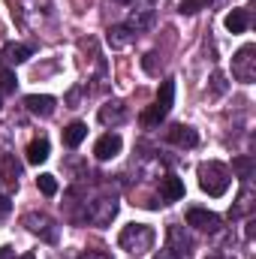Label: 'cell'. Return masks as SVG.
<instances>
[{"label":"cell","instance_id":"obj_1","mask_svg":"<svg viewBox=\"0 0 256 259\" xmlns=\"http://www.w3.org/2000/svg\"><path fill=\"white\" fill-rule=\"evenodd\" d=\"M229 184H232V175L220 160H208L199 166V187L208 196H223L229 190Z\"/></svg>","mask_w":256,"mask_h":259},{"label":"cell","instance_id":"obj_2","mask_svg":"<svg viewBox=\"0 0 256 259\" xmlns=\"http://www.w3.org/2000/svg\"><path fill=\"white\" fill-rule=\"evenodd\" d=\"M154 229L151 226H145V223H130L121 229V235H118V244H121V250H127L133 256H142V253H148L151 247H154Z\"/></svg>","mask_w":256,"mask_h":259},{"label":"cell","instance_id":"obj_3","mask_svg":"<svg viewBox=\"0 0 256 259\" xmlns=\"http://www.w3.org/2000/svg\"><path fill=\"white\" fill-rule=\"evenodd\" d=\"M172 103H175V78H166V81L160 84V91H157L154 106H148V109L142 112V124H145V127H157V124H163L166 115L172 112Z\"/></svg>","mask_w":256,"mask_h":259},{"label":"cell","instance_id":"obj_4","mask_svg":"<svg viewBox=\"0 0 256 259\" xmlns=\"http://www.w3.org/2000/svg\"><path fill=\"white\" fill-rule=\"evenodd\" d=\"M118 214V199L115 196H97L88 202V223L94 226H109Z\"/></svg>","mask_w":256,"mask_h":259},{"label":"cell","instance_id":"obj_5","mask_svg":"<svg viewBox=\"0 0 256 259\" xmlns=\"http://www.w3.org/2000/svg\"><path fill=\"white\" fill-rule=\"evenodd\" d=\"M232 75L244 84L256 81V46H241L232 58Z\"/></svg>","mask_w":256,"mask_h":259},{"label":"cell","instance_id":"obj_6","mask_svg":"<svg viewBox=\"0 0 256 259\" xmlns=\"http://www.w3.org/2000/svg\"><path fill=\"white\" fill-rule=\"evenodd\" d=\"M21 223L33 232V235H39V238H46L49 244H55L58 241V226H55V220L49 217V214H39V211H30V214H24L21 217Z\"/></svg>","mask_w":256,"mask_h":259},{"label":"cell","instance_id":"obj_7","mask_svg":"<svg viewBox=\"0 0 256 259\" xmlns=\"http://www.w3.org/2000/svg\"><path fill=\"white\" fill-rule=\"evenodd\" d=\"M121 148H124V139H121L118 133H106V136L97 139V145H94V157L106 163V160H115V157L121 154Z\"/></svg>","mask_w":256,"mask_h":259},{"label":"cell","instance_id":"obj_8","mask_svg":"<svg viewBox=\"0 0 256 259\" xmlns=\"http://www.w3.org/2000/svg\"><path fill=\"white\" fill-rule=\"evenodd\" d=\"M187 226H196L202 232H217L220 229V217L214 211H205V208H190L187 211Z\"/></svg>","mask_w":256,"mask_h":259},{"label":"cell","instance_id":"obj_9","mask_svg":"<svg viewBox=\"0 0 256 259\" xmlns=\"http://www.w3.org/2000/svg\"><path fill=\"white\" fill-rule=\"evenodd\" d=\"M127 121V109L121 100H109L106 106H100V124L103 127H121Z\"/></svg>","mask_w":256,"mask_h":259},{"label":"cell","instance_id":"obj_10","mask_svg":"<svg viewBox=\"0 0 256 259\" xmlns=\"http://www.w3.org/2000/svg\"><path fill=\"white\" fill-rule=\"evenodd\" d=\"M166 139L172 145H178V148H196L199 145V133L193 127H187V124H172L166 130Z\"/></svg>","mask_w":256,"mask_h":259},{"label":"cell","instance_id":"obj_11","mask_svg":"<svg viewBox=\"0 0 256 259\" xmlns=\"http://www.w3.org/2000/svg\"><path fill=\"white\" fill-rule=\"evenodd\" d=\"M24 106H27V112H30V115L49 118V115L55 112L58 100H55V97H49V94H30V97H24Z\"/></svg>","mask_w":256,"mask_h":259},{"label":"cell","instance_id":"obj_12","mask_svg":"<svg viewBox=\"0 0 256 259\" xmlns=\"http://www.w3.org/2000/svg\"><path fill=\"white\" fill-rule=\"evenodd\" d=\"M0 178H3V184L9 187V190H15L18 187V178H21V166L15 163V157L12 154H0Z\"/></svg>","mask_w":256,"mask_h":259},{"label":"cell","instance_id":"obj_13","mask_svg":"<svg viewBox=\"0 0 256 259\" xmlns=\"http://www.w3.org/2000/svg\"><path fill=\"white\" fill-rule=\"evenodd\" d=\"M166 238H169V244H166V247H172V250H175V253H178L181 259L190 253L193 241H190V235H187V232H184L181 226H175V223H172V226L166 229Z\"/></svg>","mask_w":256,"mask_h":259},{"label":"cell","instance_id":"obj_14","mask_svg":"<svg viewBox=\"0 0 256 259\" xmlns=\"http://www.w3.org/2000/svg\"><path fill=\"white\" fill-rule=\"evenodd\" d=\"M127 27L130 33H145V30H151L154 27V9H133L127 15Z\"/></svg>","mask_w":256,"mask_h":259},{"label":"cell","instance_id":"obj_15","mask_svg":"<svg viewBox=\"0 0 256 259\" xmlns=\"http://www.w3.org/2000/svg\"><path fill=\"white\" fill-rule=\"evenodd\" d=\"M160 196H163L166 202H178V199H184V181L175 178V175H163V181H160Z\"/></svg>","mask_w":256,"mask_h":259},{"label":"cell","instance_id":"obj_16","mask_svg":"<svg viewBox=\"0 0 256 259\" xmlns=\"http://www.w3.org/2000/svg\"><path fill=\"white\" fill-rule=\"evenodd\" d=\"M133 39H136V33H130L124 24H115V27H109V30H106V42H109V46H112L115 52L127 49Z\"/></svg>","mask_w":256,"mask_h":259},{"label":"cell","instance_id":"obj_17","mask_svg":"<svg viewBox=\"0 0 256 259\" xmlns=\"http://www.w3.org/2000/svg\"><path fill=\"white\" fill-rule=\"evenodd\" d=\"M49 154H52V145H49V139H46V136H42V139H33V142L27 145V163H30V166L46 163V160H49Z\"/></svg>","mask_w":256,"mask_h":259},{"label":"cell","instance_id":"obj_18","mask_svg":"<svg viewBox=\"0 0 256 259\" xmlns=\"http://www.w3.org/2000/svg\"><path fill=\"white\" fill-rule=\"evenodd\" d=\"M223 24H226L229 33H244L247 24H250V12H247V9H232V12L223 18Z\"/></svg>","mask_w":256,"mask_h":259},{"label":"cell","instance_id":"obj_19","mask_svg":"<svg viewBox=\"0 0 256 259\" xmlns=\"http://www.w3.org/2000/svg\"><path fill=\"white\" fill-rule=\"evenodd\" d=\"M253 208V184L250 181H244V187H241V196H238V205L229 211V220H238L244 211H250Z\"/></svg>","mask_w":256,"mask_h":259},{"label":"cell","instance_id":"obj_20","mask_svg":"<svg viewBox=\"0 0 256 259\" xmlns=\"http://www.w3.org/2000/svg\"><path fill=\"white\" fill-rule=\"evenodd\" d=\"M27 58H30V46H21V42L3 46V61L6 64H24Z\"/></svg>","mask_w":256,"mask_h":259},{"label":"cell","instance_id":"obj_21","mask_svg":"<svg viewBox=\"0 0 256 259\" xmlns=\"http://www.w3.org/2000/svg\"><path fill=\"white\" fill-rule=\"evenodd\" d=\"M84 136H88V124L72 121V124L64 130V145H66V148H78V145L84 142Z\"/></svg>","mask_w":256,"mask_h":259},{"label":"cell","instance_id":"obj_22","mask_svg":"<svg viewBox=\"0 0 256 259\" xmlns=\"http://www.w3.org/2000/svg\"><path fill=\"white\" fill-rule=\"evenodd\" d=\"M232 169L241 175V181H250L253 178V157H247V154L244 157H235L232 160Z\"/></svg>","mask_w":256,"mask_h":259},{"label":"cell","instance_id":"obj_23","mask_svg":"<svg viewBox=\"0 0 256 259\" xmlns=\"http://www.w3.org/2000/svg\"><path fill=\"white\" fill-rule=\"evenodd\" d=\"M36 187H39V193H42V196H49V199H52V196H58V178H55V175H49V172H42V175L36 178Z\"/></svg>","mask_w":256,"mask_h":259},{"label":"cell","instance_id":"obj_24","mask_svg":"<svg viewBox=\"0 0 256 259\" xmlns=\"http://www.w3.org/2000/svg\"><path fill=\"white\" fill-rule=\"evenodd\" d=\"M229 91V81H226V72H220V69H214L211 72V94L214 97H223Z\"/></svg>","mask_w":256,"mask_h":259},{"label":"cell","instance_id":"obj_25","mask_svg":"<svg viewBox=\"0 0 256 259\" xmlns=\"http://www.w3.org/2000/svg\"><path fill=\"white\" fill-rule=\"evenodd\" d=\"M15 84H18L15 72L12 69H0V94H15Z\"/></svg>","mask_w":256,"mask_h":259},{"label":"cell","instance_id":"obj_26","mask_svg":"<svg viewBox=\"0 0 256 259\" xmlns=\"http://www.w3.org/2000/svg\"><path fill=\"white\" fill-rule=\"evenodd\" d=\"M142 69H145L148 75H157V72H160V55H157V52H148V55L142 58Z\"/></svg>","mask_w":256,"mask_h":259},{"label":"cell","instance_id":"obj_27","mask_svg":"<svg viewBox=\"0 0 256 259\" xmlns=\"http://www.w3.org/2000/svg\"><path fill=\"white\" fill-rule=\"evenodd\" d=\"M205 3H208V0H181L178 12H181V15H196L199 9H205Z\"/></svg>","mask_w":256,"mask_h":259},{"label":"cell","instance_id":"obj_28","mask_svg":"<svg viewBox=\"0 0 256 259\" xmlns=\"http://www.w3.org/2000/svg\"><path fill=\"white\" fill-rule=\"evenodd\" d=\"M145 178H160V175H166V166L160 163V160H151L148 166H145V172H142Z\"/></svg>","mask_w":256,"mask_h":259},{"label":"cell","instance_id":"obj_29","mask_svg":"<svg viewBox=\"0 0 256 259\" xmlns=\"http://www.w3.org/2000/svg\"><path fill=\"white\" fill-rule=\"evenodd\" d=\"M78 97H81V88H72V91L66 94V103H69V109H75V103H78Z\"/></svg>","mask_w":256,"mask_h":259},{"label":"cell","instance_id":"obj_30","mask_svg":"<svg viewBox=\"0 0 256 259\" xmlns=\"http://www.w3.org/2000/svg\"><path fill=\"white\" fill-rule=\"evenodd\" d=\"M78 259H112L109 253H103V250H88V253H81Z\"/></svg>","mask_w":256,"mask_h":259},{"label":"cell","instance_id":"obj_31","mask_svg":"<svg viewBox=\"0 0 256 259\" xmlns=\"http://www.w3.org/2000/svg\"><path fill=\"white\" fill-rule=\"evenodd\" d=\"M154 259H181V256H178V253H175L172 247H163V250H160V253H157Z\"/></svg>","mask_w":256,"mask_h":259},{"label":"cell","instance_id":"obj_32","mask_svg":"<svg viewBox=\"0 0 256 259\" xmlns=\"http://www.w3.org/2000/svg\"><path fill=\"white\" fill-rule=\"evenodd\" d=\"M253 235H256V220L250 217V220H247V229H244V238H247V241H253Z\"/></svg>","mask_w":256,"mask_h":259},{"label":"cell","instance_id":"obj_33","mask_svg":"<svg viewBox=\"0 0 256 259\" xmlns=\"http://www.w3.org/2000/svg\"><path fill=\"white\" fill-rule=\"evenodd\" d=\"M6 214H9V196L0 193V217H6Z\"/></svg>","mask_w":256,"mask_h":259},{"label":"cell","instance_id":"obj_34","mask_svg":"<svg viewBox=\"0 0 256 259\" xmlns=\"http://www.w3.org/2000/svg\"><path fill=\"white\" fill-rule=\"evenodd\" d=\"M15 253H12V247H0V259H12Z\"/></svg>","mask_w":256,"mask_h":259},{"label":"cell","instance_id":"obj_35","mask_svg":"<svg viewBox=\"0 0 256 259\" xmlns=\"http://www.w3.org/2000/svg\"><path fill=\"white\" fill-rule=\"evenodd\" d=\"M205 259H223V256L220 253H211V256H205Z\"/></svg>","mask_w":256,"mask_h":259},{"label":"cell","instance_id":"obj_36","mask_svg":"<svg viewBox=\"0 0 256 259\" xmlns=\"http://www.w3.org/2000/svg\"><path fill=\"white\" fill-rule=\"evenodd\" d=\"M21 259H36V256H33V253H24V256H21Z\"/></svg>","mask_w":256,"mask_h":259},{"label":"cell","instance_id":"obj_37","mask_svg":"<svg viewBox=\"0 0 256 259\" xmlns=\"http://www.w3.org/2000/svg\"><path fill=\"white\" fill-rule=\"evenodd\" d=\"M115 3H133V0H115Z\"/></svg>","mask_w":256,"mask_h":259},{"label":"cell","instance_id":"obj_38","mask_svg":"<svg viewBox=\"0 0 256 259\" xmlns=\"http://www.w3.org/2000/svg\"><path fill=\"white\" fill-rule=\"evenodd\" d=\"M0 109H3V94H0Z\"/></svg>","mask_w":256,"mask_h":259}]
</instances>
